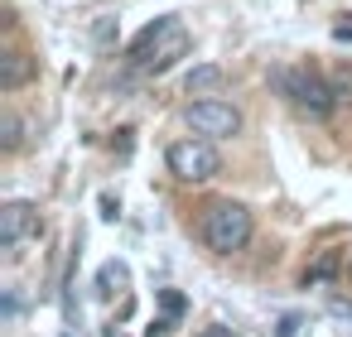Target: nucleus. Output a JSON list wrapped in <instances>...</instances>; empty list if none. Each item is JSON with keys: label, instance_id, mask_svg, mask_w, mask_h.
<instances>
[{"label": "nucleus", "instance_id": "obj_11", "mask_svg": "<svg viewBox=\"0 0 352 337\" xmlns=\"http://www.w3.org/2000/svg\"><path fill=\"white\" fill-rule=\"evenodd\" d=\"M131 284V270L121 265V260H107L102 270H97V294H116V289H126Z\"/></svg>", "mask_w": 352, "mask_h": 337}, {"label": "nucleus", "instance_id": "obj_17", "mask_svg": "<svg viewBox=\"0 0 352 337\" xmlns=\"http://www.w3.org/2000/svg\"><path fill=\"white\" fill-rule=\"evenodd\" d=\"M0 313H6V323H15V318L25 313V299H20V289H10V294H6V308H0Z\"/></svg>", "mask_w": 352, "mask_h": 337}, {"label": "nucleus", "instance_id": "obj_3", "mask_svg": "<svg viewBox=\"0 0 352 337\" xmlns=\"http://www.w3.org/2000/svg\"><path fill=\"white\" fill-rule=\"evenodd\" d=\"M164 164H169V174L184 178V183H208V178L222 174V154H217V145H212L208 135L174 140V145L164 150Z\"/></svg>", "mask_w": 352, "mask_h": 337}, {"label": "nucleus", "instance_id": "obj_5", "mask_svg": "<svg viewBox=\"0 0 352 337\" xmlns=\"http://www.w3.org/2000/svg\"><path fill=\"white\" fill-rule=\"evenodd\" d=\"M30 236H39V207L25 202V198L6 202V207H0V246H6V255L20 260V255H25L20 246H25Z\"/></svg>", "mask_w": 352, "mask_h": 337}, {"label": "nucleus", "instance_id": "obj_4", "mask_svg": "<svg viewBox=\"0 0 352 337\" xmlns=\"http://www.w3.org/2000/svg\"><path fill=\"white\" fill-rule=\"evenodd\" d=\"M184 121L193 126V135H208V140H232V135H241V111H236L232 102H222V97L193 102V106L184 111Z\"/></svg>", "mask_w": 352, "mask_h": 337}, {"label": "nucleus", "instance_id": "obj_10", "mask_svg": "<svg viewBox=\"0 0 352 337\" xmlns=\"http://www.w3.org/2000/svg\"><path fill=\"white\" fill-rule=\"evenodd\" d=\"M338 265H342V255H338V251H323V255L304 270V279H299V284H304V289H318V284H328V279L338 275Z\"/></svg>", "mask_w": 352, "mask_h": 337}, {"label": "nucleus", "instance_id": "obj_2", "mask_svg": "<svg viewBox=\"0 0 352 337\" xmlns=\"http://www.w3.org/2000/svg\"><path fill=\"white\" fill-rule=\"evenodd\" d=\"M203 246L212 251V255H236V251H246V241H251V212L241 207V202H232V198H222V202H212L208 212H203Z\"/></svg>", "mask_w": 352, "mask_h": 337}, {"label": "nucleus", "instance_id": "obj_7", "mask_svg": "<svg viewBox=\"0 0 352 337\" xmlns=\"http://www.w3.org/2000/svg\"><path fill=\"white\" fill-rule=\"evenodd\" d=\"M34 73H39V63H34L25 49H6V54H0V92H20V87H30Z\"/></svg>", "mask_w": 352, "mask_h": 337}, {"label": "nucleus", "instance_id": "obj_13", "mask_svg": "<svg viewBox=\"0 0 352 337\" xmlns=\"http://www.w3.org/2000/svg\"><path fill=\"white\" fill-rule=\"evenodd\" d=\"M328 87H333L338 106H352V63H338V68L328 73Z\"/></svg>", "mask_w": 352, "mask_h": 337}, {"label": "nucleus", "instance_id": "obj_9", "mask_svg": "<svg viewBox=\"0 0 352 337\" xmlns=\"http://www.w3.org/2000/svg\"><path fill=\"white\" fill-rule=\"evenodd\" d=\"M222 82H227V73H222L217 63H198V68H188L184 92H188V97H208V92H217Z\"/></svg>", "mask_w": 352, "mask_h": 337}, {"label": "nucleus", "instance_id": "obj_12", "mask_svg": "<svg viewBox=\"0 0 352 337\" xmlns=\"http://www.w3.org/2000/svg\"><path fill=\"white\" fill-rule=\"evenodd\" d=\"M20 145H25V121H20L15 111H6V116H0V150L15 154Z\"/></svg>", "mask_w": 352, "mask_h": 337}, {"label": "nucleus", "instance_id": "obj_16", "mask_svg": "<svg viewBox=\"0 0 352 337\" xmlns=\"http://www.w3.org/2000/svg\"><path fill=\"white\" fill-rule=\"evenodd\" d=\"M299 327H304V318H299V313H285V318L275 323V337H299Z\"/></svg>", "mask_w": 352, "mask_h": 337}, {"label": "nucleus", "instance_id": "obj_22", "mask_svg": "<svg viewBox=\"0 0 352 337\" xmlns=\"http://www.w3.org/2000/svg\"><path fill=\"white\" fill-rule=\"evenodd\" d=\"M203 337H232V327H208Z\"/></svg>", "mask_w": 352, "mask_h": 337}, {"label": "nucleus", "instance_id": "obj_19", "mask_svg": "<svg viewBox=\"0 0 352 337\" xmlns=\"http://www.w3.org/2000/svg\"><path fill=\"white\" fill-rule=\"evenodd\" d=\"M102 217H107V222H116V217H121V198L102 193Z\"/></svg>", "mask_w": 352, "mask_h": 337}, {"label": "nucleus", "instance_id": "obj_6", "mask_svg": "<svg viewBox=\"0 0 352 337\" xmlns=\"http://www.w3.org/2000/svg\"><path fill=\"white\" fill-rule=\"evenodd\" d=\"M184 54H188V34H184V25H174V30H169V34H164V39H160L140 63H135V68H140L145 78H160V73H169Z\"/></svg>", "mask_w": 352, "mask_h": 337}, {"label": "nucleus", "instance_id": "obj_20", "mask_svg": "<svg viewBox=\"0 0 352 337\" xmlns=\"http://www.w3.org/2000/svg\"><path fill=\"white\" fill-rule=\"evenodd\" d=\"M333 39H352V15H342V20L333 25Z\"/></svg>", "mask_w": 352, "mask_h": 337}, {"label": "nucleus", "instance_id": "obj_1", "mask_svg": "<svg viewBox=\"0 0 352 337\" xmlns=\"http://www.w3.org/2000/svg\"><path fill=\"white\" fill-rule=\"evenodd\" d=\"M270 87H275L294 111H304L309 121H328V116H333V106H338V97H333L328 78H323V73H314L309 63H304V68H275V73H270Z\"/></svg>", "mask_w": 352, "mask_h": 337}, {"label": "nucleus", "instance_id": "obj_14", "mask_svg": "<svg viewBox=\"0 0 352 337\" xmlns=\"http://www.w3.org/2000/svg\"><path fill=\"white\" fill-rule=\"evenodd\" d=\"M116 34H121V25H116V20H107V15L92 25V44H97V49H111V44H116Z\"/></svg>", "mask_w": 352, "mask_h": 337}, {"label": "nucleus", "instance_id": "obj_8", "mask_svg": "<svg viewBox=\"0 0 352 337\" xmlns=\"http://www.w3.org/2000/svg\"><path fill=\"white\" fill-rule=\"evenodd\" d=\"M174 25H179V15H160V20H150V25L131 39V63H140V58H145V54H150V49H155L169 30H174Z\"/></svg>", "mask_w": 352, "mask_h": 337}, {"label": "nucleus", "instance_id": "obj_21", "mask_svg": "<svg viewBox=\"0 0 352 337\" xmlns=\"http://www.w3.org/2000/svg\"><path fill=\"white\" fill-rule=\"evenodd\" d=\"M328 308L342 313V318H352V299H328Z\"/></svg>", "mask_w": 352, "mask_h": 337}, {"label": "nucleus", "instance_id": "obj_15", "mask_svg": "<svg viewBox=\"0 0 352 337\" xmlns=\"http://www.w3.org/2000/svg\"><path fill=\"white\" fill-rule=\"evenodd\" d=\"M160 308H164L169 318H184V308H188V299H184L179 289H160Z\"/></svg>", "mask_w": 352, "mask_h": 337}, {"label": "nucleus", "instance_id": "obj_18", "mask_svg": "<svg viewBox=\"0 0 352 337\" xmlns=\"http://www.w3.org/2000/svg\"><path fill=\"white\" fill-rule=\"evenodd\" d=\"M174 323H179V318H169V313H164V318H155V323L145 327V337H169V327H174Z\"/></svg>", "mask_w": 352, "mask_h": 337}]
</instances>
